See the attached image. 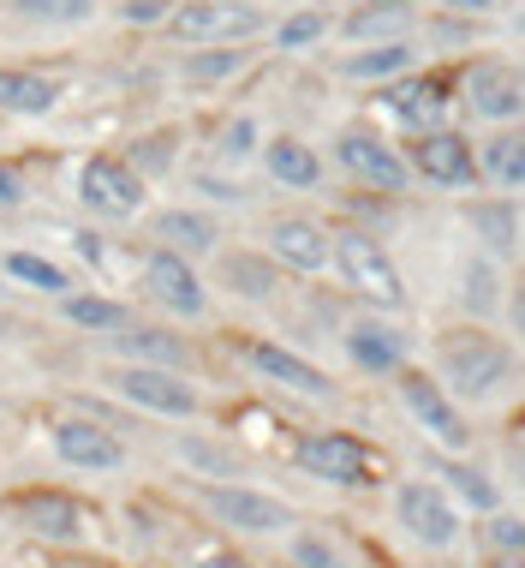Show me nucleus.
<instances>
[{"label":"nucleus","instance_id":"2","mask_svg":"<svg viewBox=\"0 0 525 568\" xmlns=\"http://www.w3.org/2000/svg\"><path fill=\"white\" fill-rule=\"evenodd\" d=\"M334 275H341V287L377 305V312H400L406 305V275H400L389 245L370 227H334Z\"/></svg>","mask_w":525,"mask_h":568},{"label":"nucleus","instance_id":"19","mask_svg":"<svg viewBox=\"0 0 525 568\" xmlns=\"http://www.w3.org/2000/svg\"><path fill=\"white\" fill-rule=\"evenodd\" d=\"M347 359L359 365L364 377H394V372H406V353H412V342H406V329L400 324H389V312L382 317H352L347 324Z\"/></svg>","mask_w":525,"mask_h":568},{"label":"nucleus","instance_id":"14","mask_svg":"<svg viewBox=\"0 0 525 568\" xmlns=\"http://www.w3.org/2000/svg\"><path fill=\"white\" fill-rule=\"evenodd\" d=\"M460 97L484 126H514V120H525V72L507 60H472L466 79H460Z\"/></svg>","mask_w":525,"mask_h":568},{"label":"nucleus","instance_id":"51","mask_svg":"<svg viewBox=\"0 0 525 568\" xmlns=\"http://www.w3.org/2000/svg\"><path fill=\"white\" fill-rule=\"evenodd\" d=\"M311 7H322V0H311Z\"/></svg>","mask_w":525,"mask_h":568},{"label":"nucleus","instance_id":"1","mask_svg":"<svg viewBox=\"0 0 525 568\" xmlns=\"http://www.w3.org/2000/svg\"><path fill=\"white\" fill-rule=\"evenodd\" d=\"M436 372H442L454 402H490V395H502V383L514 377V347H507L490 324H472L466 317V324L442 329Z\"/></svg>","mask_w":525,"mask_h":568},{"label":"nucleus","instance_id":"37","mask_svg":"<svg viewBox=\"0 0 525 568\" xmlns=\"http://www.w3.org/2000/svg\"><path fill=\"white\" fill-rule=\"evenodd\" d=\"M292 568H347L341 545L322 539V532H292Z\"/></svg>","mask_w":525,"mask_h":568},{"label":"nucleus","instance_id":"42","mask_svg":"<svg viewBox=\"0 0 525 568\" xmlns=\"http://www.w3.org/2000/svg\"><path fill=\"white\" fill-rule=\"evenodd\" d=\"M19 204H24V180L0 162V216H7V210H19Z\"/></svg>","mask_w":525,"mask_h":568},{"label":"nucleus","instance_id":"47","mask_svg":"<svg viewBox=\"0 0 525 568\" xmlns=\"http://www.w3.org/2000/svg\"><path fill=\"white\" fill-rule=\"evenodd\" d=\"M514 30H519V37H525V7H519V12H514Z\"/></svg>","mask_w":525,"mask_h":568},{"label":"nucleus","instance_id":"22","mask_svg":"<svg viewBox=\"0 0 525 568\" xmlns=\"http://www.w3.org/2000/svg\"><path fill=\"white\" fill-rule=\"evenodd\" d=\"M262 174L275 180L281 192H317L322 186V174H329V162H322V150L311 144V138H299V132H275V138H262Z\"/></svg>","mask_w":525,"mask_h":568},{"label":"nucleus","instance_id":"16","mask_svg":"<svg viewBox=\"0 0 525 568\" xmlns=\"http://www.w3.org/2000/svg\"><path fill=\"white\" fill-rule=\"evenodd\" d=\"M377 102H382V114L400 120L406 132H430V126H442V109L454 102V79H442V72H419V67H412L406 79L382 84V90H377Z\"/></svg>","mask_w":525,"mask_h":568},{"label":"nucleus","instance_id":"33","mask_svg":"<svg viewBox=\"0 0 525 568\" xmlns=\"http://www.w3.org/2000/svg\"><path fill=\"white\" fill-rule=\"evenodd\" d=\"M114 347L126 353V359H144V365H174V372H185V342L167 329H144V324H126L114 335Z\"/></svg>","mask_w":525,"mask_h":568},{"label":"nucleus","instance_id":"8","mask_svg":"<svg viewBox=\"0 0 525 568\" xmlns=\"http://www.w3.org/2000/svg\"><path fill=\"white\" fill-rule=\"evenodd\" d=\"M137 287H144V300L156 305V312L179 317V324L209 317V282L197 275L192 257L167 252V245H150V252H144V264H137Z\"/></svg>","mask_w":525,"mask_h":568},{"label":"nucleus","instance_id":"24","mask_svg":"<svg viewBox=\"0 0 525 568\" xmlns=\"http://www.w3.org/2000/svg\"><path fill=\"white\" fill-rule=\"evenodd\" d=\"M477 186L490 192H525V120L496 126L477 144Z\"/></svg>","mask_w":525,"mask_h":568},{"label":"nucleus","instance_id":"11","mask_svg":"<svg viewBox=\"0 0 525 568\" xmlns=\"http://www.w3.org/2000/svg\"><path fill=\"white\" fill-rule=\"evenodd\" d=\"M394 520H400V532L424 550H447L460 539V503L447 497L436 479H400L394 485Z\"/></svg>","mask_w":525,"mask_h":568},{"label":"nucleus","instance_id":"39","mask_svg":"<svg viewBox=\"0 0 525 568\" xmlns=\"http://www.w3.org/2000/svg\"><path fill=\"white\" fill-rule=\"evenodd\" d=\"M179 0H120V24H167V12H174Z\"/></svg>","mask_w":525,"mask_h":568},{"label":"nucleus","instance_id":"45","mask_svg":"<svg viewBox=\"0 0 525 568\" xmlns=\"http://www.w3.org/2000/svg\"><path fill=\"white\" fill-rule=\"evenodd\" d=\"M484 568H525V557H507V550H490Z\"/></svg>","mask_w":525,"mask_h":568},{"label":"nucleus","instance_id":"44","mask_svg":"<svg viewBox=\"0 0 525 568\" xmlns=\"http://www.w3.org/2000/svg\"><path fill=\"white\" fill-rule=\"evenodd\" d=\"M347 7H377V12H412L419 0H347Z\"/></svg>","mask_w":525,"mask_h":568},{"label":"nucleus","instance_id":"34","mask_svg":"<svg viewBox=\"0 0 525 568\" xmlns=\"http://www.w3.org/2000/svg\"><path fill=\"white\" fill-rule=\"evenodd\" d=\"M245 60H251V49H239V42H227V49H185L179 79L185 84H227L234 72H245Z\"/></svg>","mask_w":525,"mask_h":568},{"label":"nucleus","instance_id":"10","mask_svg":"<svg viewBox=\"0 0 525 568\" xmlns=\"http://www.w3.org/2000/svg\"><path fill=\"white\" fill-rule=\"evenodd\" d=\"M197 503H204L227 532H245V539H281V532L299 527L287 503L269 497V490H257V485H197Z\"/></svg>","mask_w":525,"mask_h":568},{"label":"nucleus","instance_id":"27","mask_svg":"<svg viewBox=\"0 0 525 568\" xmlns=\"http://www.w3.org/2000/svg\"><path fill=\"white\" fill-rule=\"evenodd\" d=\"M460 312L472 317V324H490V317L507 305V287H502V270L490 252H466V264H460Z\"/></svg>","mask_w":525,"mask_h":568},{"label":"nucleus","instance_id":"15","mask_svg":"<svg viewBox=\"0 0 525 568\" xmlns=\"http://www.w3.org/2000/svg\"><path fill=\"white\" fill-rule=\"evenodd\" d=\"M239 359L251 365L262 383H275V389H287V395H305V402H329V395H334L329 372H322V365H311L305 353L281 347V342H262V335H239Z\"/></svg>","mask_w":525,"mask_h":568},{"label":"nucleus","instance_id":"40","mask_svg":"<svg viewBox=\"0 0 525 568\" xmlns=\"http://www.w3.org/2000/svg\"><path fill=\"white\" fill-rule=\"evenodd\" d=\"M442 12H460V19H496L507 0H436Z\"/></svg>","mask_w":525,"mask_h":568},{"label":"nucleus","instance_id":"36","mask_svg":"<svg viewBox=\"0 0 525 568\" xmlns=\"http://www.w3.org/2000/svg\"><path fill=\"white\" fill-rule=\"evenodd\" d=\"M137 174H167V168H174V132H150V138H137L132 144V156H126Z\"/></svg>","mask_w":525,"mask_h":568},{"label":"nucleus","instance_id":"30","mask_svg":"<svg viewBox=\"0 0 525 568\" xmlns=\"http://www.w3.org/2000/svg\"><path fill=\"white\" fill-rule=\"evenodd\" d=\"M269 37H275L281 54H311V49H322V42L334 37V12L329 7H292L287 19L269 24Z\"/></svg>","mask_w":525,"mask_h":568},{"label":"nucleus","instance_id":"3","mask_svg":"<svg viewBox=\"0 0 525 568\" xmlns=\"http://www.w3.org/2000/svg\"><path fill=\"white\" fill-rule=\"evenodd\" d=\"M102 383L120 395L126 407L137 413H156V419H197L204 413V395H197V383L174 372V365H144V359H120L107 365Z\"/></svg>","mask_w":525,"mask_h":568},{"label":"nucleus","instance_id":"32","mask_svg":"<svg viewBox=\"0 0 525 568\" xmlns=\"http://www.w3.org/2000/svg\"><path fill=\"white\" fill-rule=\"evenodd\" d=\"M7 12L37 30H79L96 19V0H7Z\"/></svg>","mask_w":525,"mask_h":568},{"label":"nucleus","instance_id":"17","mask_svg":"<svg viewBox=\"0 0 525 568\" xmlns=\"http://www.w3.org/2000/svg\"><path fill=\"white\" fill-rule=\"evenodd\" d=\"M54 455L66 460L72 473H120L126 467V443L120 432H107L102 419H84V413H66V419H54Z\"/></svg>","mask_w":525,"mask_h":568},{"label":"nucleus","instance_id":"26","mask_svg":"<svg viewBox=\"0 0 525 568\" xmlns=\"http://www.w3.org/2000/svg\"><path fill=\"white\" fill-rule=\"evenodd\" d=\"M60 79L54 72H37V67H0V114L12 120H42L60 109Z\"/></svg>","mask_w":525,"mask_h":568},{"label":"nucleus","instance_id":"6","mask_svg":"<svg viewBox=\"0 0 525 568\" xmlns=\"http://www.w3.org/2000/svg\"><path fill=\"white\" fill-rule=\"evenodd\" d=\"M394 389H400V407L412 413V425L436 443L442 455H466L472 449V425L460 402L447 395V383H436V372H419V365H406V372H394Z\"/></svg>","mask_w":525,"mask_h":568},{"label":"nucleus","instance_id":"12","mask_svg":"<svg viewBox=\"0 0 525 568\" xmlns=\"http://www.w3.org/2000/svg\"><path fill=\"white\" fill-rule=\"evenodd\" d=\"M292 460H299L311 479H322V485H347V490L377 485V455H370L352 432H305L299 449H292Z\"/></svg>","mask_w":525,"mask_h":568},{"label":"nucleus","instance_id":"4","mask_svg":"<svg viewBox=\"0 0 525 568\" xmlns=\"http://www.w3.org/2000/svg\"><path fill=\"white\" fill-rule=\"evenodd\" d=\"M79 204L96 222H137L150 210V180L120 150H96L79 168Z\"/></svg>","mask_w":525,"mask_h":568},{"label":"nucleus","instance_id":"48","mask_svg":"<svg viewBox=\"0 0 525 568\" xmlns=\"http://www.w3.org/2000/svg\"><path fill=\"white\" fill-rule=\"evenodd\" d=\"M519 257H525V227H519Z\"/></svg>","mask_w":525,"mask_h":568},{"label":"nucleus","instance_id":"29","mask_svg":"<svg viewBox=\"0 0 525 568\" xmlns=\"http://www.w3.org/2000/svg\"><path fill=\"white\" fill-rule=\"evenodd\" d=\"M60 305V317H66L72 329H84V335H107V342H114L120 329L132 324V305L126 300H107V294H66V300H54Z\"/></svg>","mask_w":525,"mask_h":568},{"label":"nucleus","instance_id":"21","mask_svg":"<svg viewBox=\"0 0 525 568\" xmlns=\"http://www.w3.org/2000/svg\"><path fill=\"white\" fill-rule=\"evenodd\" d=\"M150 245H167L179 257H215L222 252V222L197 204H167V210H150Z\"/></svg>","mask_w":525,"mask_h":568},{"label":"nucleus","instance_id":"43","mask_svg":"<svg viewBox=\"0 0 525 568\" xmlns=\"http://www.w3.org/2000/svg\"><path fill=\"white\" fill-rule=\"evenodd\" d=\"M192 568H251V562H245L239 550H204V557H197Z\"/></svg>","mask_w":525,"mask_h":568},{"label":"nucleus","instance_id":"31","mask_svg":"<svg viewBox=\"0 0 525 568\" xmlns=\"http://www.w3.org/2000/svg\"><path fill=\"white\" fill-rule=\"evenodd\" d=\"M436 485L447 490V497H460L466 509H477V515H496V503H502L496 485H490L477 467H466L460 455H442V460H436Z\"/></svg>","mask_w":525,"mask_h":568},{"label":"nucleus","instance_id":"18","mask_svg":"<svg viewBox=\"0 0 525 568\" xmlns=\"http://www.w3.org/2000/svg\"><path fill=\"white\" fill-rule=\"evenodd\" d=\"M209 264H215V287H222V294L251 300V305H269L275 294H281V282H287V270L275 264L262 245H222Z\"/></svg>","mask_w":525,"mask_h":568},{"label":"nucleus","instance_id":"50","mask_svg":"<svg viewBox=\"0 0 525 568\" xmlns=\"http://www.w3.org/2000/svg\"><path fill=\"white\" fill-rule=\"evenodd\" d=\"M0 335H7V317H0Z\"/></svg>","mask_w":525,"mask_h":568},{"label":"nucleus","instance_id":"38","mask_svg":"<svg viewBox=\"0 0 525 568\" xmlns=\"http://www.w3.org/2000/svg\"><path fill=\"white\" fill-rule=\"evenodd\" d=\"M490 545L507 550V557H525V520L519 515H490Z\"/></svg>","mask_w":525,"mask_h":568},{"label":"nucleus","instance_id":"46","mask_svg":"<svg viewBox=\"0 0 525 568\" xmlns=\"http://www.w3.org/2000/svg\"><path fill=\"white\" fill-rule=\"evenodd\" d=\"M507 312H514V329H525V287H519V294H507Z\"/></svg>","mask_w":525,"mask_h":568},{"label":"nucleus","instance_id":"23","mask_svg":"<svg viewBox=\"0 0 525 568\" xmlns=\"http://www.w3.org/2000/svg\"><path fill=\"white\" fill-rule=\"evenodd\" d=\"M466 227L477 234V252H490V257L502 264V257H519L525 210H519L507 192H496V197H472V204H466Z\"/></svg>","mask_w":525,"mask_h":568},{"label":"nucleus","instance_id":"13","mask_svg":"<svg viewBox=\"0 0 525 568\" xmlns=\"http://www.w3.org/2000/svg\"><path fill=\"white\" fill-rule=\"evenodd\" d=\"M262 252L287 275H322L334 270V227L317 216H275L262 227Z\"/></svg>","mask_w":525,"mask_h":568},{"label":"nucleus","instance_id":"5","mask_svg":"<svg viewBox=\"0 0 525 568\" xmlns=\"http://www.w3.org/2000/svg\"><path fill=\"white\" fill-rule=\"evenodd\" d=\"M162 30L179 49H227V42H251L257 30H269V19L262 7H239V0H179Z\"/></svg>","mask_w":525,"mask_h":568},{"label":"nucleus","instance_id":"9","mask_svg":"<svg viewBox=\"0 0 525 568\" xmlns=\"http://www.w3.org/2000/svg\"><path fill=\"white\" fill-rule=\"evenodd\" d=\"M406 162L412 180H430L436 192H472L477 186V144L454 126H430V132H406Z\"/></svg>","mask_w":525,"mask_h":568},{"label":"nucleus","instance_id":"41","mask_svg":"<svg viewBox=\"0 0 525 568\" xmlns=\"http://www.w3.org/2000/svg\"><path fill=\"white\" fill-rule=\"evenodd\" d=\"M197 192H204V197H215V204H239V186H234V180H222V174H197Z\"/></svg>","mask_w":525,"mask_h":568},{"label":"nucleus","instance_id":"28","mask_svg":"<svg viewBox=\"0 0 525 568\" xmlns=\"http://www.w3.org/2000/svg\"><path fill=\"white\" fill-rule=\"evenodd\" d=\"M0 275H12L19 287H30V294H42V300H66V294H79V282H72V270H66V264H54L49 252H24V245L0 252Z\"/></svg>","mask_w":525,"mask_h":568},{"label":"nucleus","instance_id":"49","mask_svg":"<svg viewBox=\"0 0 525 568\" xmlns=\"http://www.w3.org/2000/svg\"><path fill=\"white\" fill-rule=\"evenodd\" d=\"M239 7H257V0H239Z\"/></svg>","mask_w":525,"mask_h":568},{"label":"nucleus","instance_id":"35","mask_svg":"<svg viewBox=\"0 0 525 568\" xmlns=\"http://www.w3.org/2000/svg\"><path fill=\"white\" fill-rule=\"evenodd\" d=\"M215 156H222V162H251V156H262V126H257L251 114L222 120V132H215Z\"/></svg>","mask_w":525,"mask_h":568},{"label":"nucleus","instance_id":"7","mask_svg":"<svg viewBox=\"0 0 525 568\" xmlns=\"http://www.w3.org/2000/svg\"><path fill=\"white\" fill-rule=\"evenodd\" d=\"M334 168H341L352 186L389 192V197H400V192L412 186V162H406V150H400L389 132H370V126L334 132Z\"/></svg>","mask_w":525,"mask_h":568},{"label":"nucleus","instance_id":"20","mask_svg":"<svg viewBox=\"0 0 525 568\" xmlns=\"http://www.w3.org/2000/svg\"><path fill=\"white\" fill-rule=\"evenodd\" d=\"M12 515H19L24 532H37V539H49V545H84L90 539L84 503L66 497V490H24V497L12 503Z\"/></svg>","mask_w":525,"mask_h":568},{"label":"nucleus","instance_id":"25","mask_svg":"<svg viewBox=\"0 0 525 568\" xmlns=\"http://www.w3.org/2000/svg\"><path fill=\"white\" fill-rule=\"evenodd\" d=\"M419 67V49H412L406 37H394V42H359V49H347L341 54V79L347 84H394V79H406V72Z\"/></svg>","mask_w":525,"mask_h":568}]
</instances>
